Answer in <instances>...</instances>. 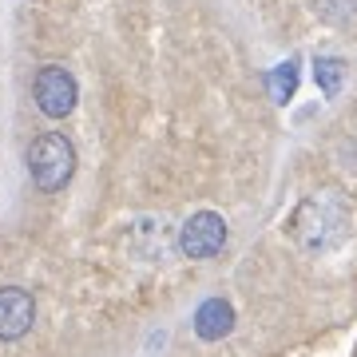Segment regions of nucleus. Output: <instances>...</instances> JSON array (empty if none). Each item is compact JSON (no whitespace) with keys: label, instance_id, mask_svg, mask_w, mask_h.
Listing matches in <instances>:
<instances>
[{"label":"nucleus","instance_id":"obj_1","mask_svg":"<svg viewBox=\"0 0 357 357\" xmlns=\"http://www.w3.org/2000/svg\"><path fill=\"white\" fill-rule=\"evenodd\" d=\"M24 163H28L32 187L44 195H56V191H64L72 183V175H76V147H72V139L64 131H44V135L32 139Z\"/></svg>","mask_w":357,"mask_h":357},{"label":"nucleus","instance_id":"obj_2","mask_svg":"<svg viewBox=\"0 0 357 357\" xmlns=\"http://www.w3.org/2000/svg\"><path fill=\"white\" fill-rule=\"evenodd\" d=\"M32 96H36V107L48 119H68L76 112V100H79V88H76V76L60 64H44L32 79Z\"/></svg>","mask_w":357,"mask_h":357},{"label":"nucleus","instance_id":"obj_3","mask_svg":"<svg viewBox=\"0 0 357 357\" xmlns=\"http://www.w3.org/2000/svg\"><path fill=\"white\" fill-rule=\"evenodd\" d=\"M222 246H227V218L215 215V211H199L178 230V250L195 262L222 255Z\"/></svg>","mask_w":357,"mask_h":357},{"label":"nucleus","instance_id":"obj_4","mask_svg":"<svg viewBox=\"0 0 357 357\" xmlns=\"http://www.w3.org/2000/svg\"><path fill=\"white\" fill-rule=\"evenodd\" d=\"M36 321V298L20 286H0V342H20Z\"/></svg>","mask_w":357,"mask_h":357},{"label":"nucleus","instance_id":"obj_5","mask_svg":"<svg viewBox=\"0 0 357 357\" xmlns=\"http://www.w3.org/2000/svg\"><path fill=\"white\" fill-rule=\"evenodd\" d=\"M290 230H294V238L306 246V250H318V246H326V238L337 234V227L330 222V215H326V206L321 203H302L298 206Z\"/></svg>","mask_w":357,"mask_h":357},{"label":"nucleus","instance_id":"obj_6","mask_svg":"<svg viewBox=\"0 0 357 357\" xmlns=\"http://www.w3.org/2000/svg\"><path fill=\"white\" fill-rule=\"evenodd\" d=\"M191 326L203 342H222V337L234 330V306H230L227 298H203L199 310H195Z\"/></svg>","mask_w":357,"mask_h":357},{"label":"nucleus","instance_id":"obj_7","mask_svg":"<svg viewBox=\"0 0 357 357\" xmlns=\"http://www.w3.org/2000/svg\"><path fill=\"white\" fill-rule=\"evenodd\" d=\"M294 88H298V60H286L270 72V96H274V103H290Z\"/></svg>","mask_w":357,"mask_h":357},{"label":"nucleus","instance_id":"obj_8","mask_svg":"<svg viewBox=\"0 0 357 357\" xmlns=\"http://www.w3.org/2000/svg\"><path fill=\"white\" fill-rule=\"evenodd\" d=\"M342 76H345L342 60H333V56H318V60H314V79H318V88L326 91V96H337V91H342Z\"/></svg>","mask_w":357,"mask_h":357},{"label":"nucleus","instance_id":"obj_9","mask_svg":"<svg viewBox=\"0 0 357 357\" xmlns=\"http://www.w3.org/2000/svg\"><path fill=\"white\" fill-rule=\"evenodd\" d=\"M318 13L326 20H345L349 13H357V0H318Z\"/></svg>","mask_w":357,"mask_h":357}]
</instances>
